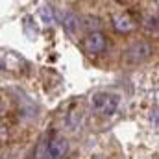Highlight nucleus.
Instances as JSON below:
<instances>
[{
    "label": "nucleus",
    "instance_id": "f257e3e1",
    "mask_svg": "<svg viewBox=\"0 0 159 159\" xmlns=\"http://www.w3.org/2000/svg\"><path fill=\"white\" fill-rule=\"evenodd\" d=\"M91 109L102 117H113L122 106V96L117 93H94L89 100Z\"/></svg>",
    "mask_w": 159,
    "mask_h": 159
},
{
    "label": "nucleus",
    "instance_id": "f03ea898",
    "mask_svg": "<svg viewBox=\"0 0 159 159\" xmlns=\"http://www.w3.org/2000/svg\"><path fill=\"white\" fill-rule=\"evenodd\" d=\"M69 154V139L56 133L50 137V141L44 146V157L46 159H65Z\"/></svg>",
    "mask_w": 159,
    "mask_h": 159
},
{
    "label": "nucleus",
    "instance_id": "7ed1b4c3",
    "mask_svg": "<svg viewBox=\"0 0 159 159\" xmlns=\"http://www.w3.org/2000/svg\"><path fill=\"white\" fill-rule=\"evenodd\" d=\"M152 54H154V46L148 41H135L128 46L124 57L128 63H141V61L148 59Z\"/></svg>",
    "mask_w": 159,
    "mask_h": 159
},
{
    "label": "nucleus",
    "instance_id": "20e7f679",
    "mask_svg": "<svg viewBox=\"0 0 159 159\" xmlns=\"http://www.w3.org/2000/svg\"><path fill=\"white\" fill-rule=\"evenodd\" d=\"M81 44H83V50L87 52V54H93V56H96V54H102L106 48H107V39H106V35H104V32H89L83 41H81Z\"/></svg>",
    "mask_w": 159,
    "mask_h": 159
},
{
    "label": "nucleus",
    "instance_id": "39448f33",
    "mask_svg": "<svg viewBox=\"0 0 159 159\" xmlns=\"http://www.w3.org/2000/svg\"><path fill=\"white\" fill-rule=\"evenodd\" d=\"M113 28L119 34H131L135 30V20L128 13H117L113 15Z\"/></svg>",
    "mask_w": 159,
    "mask_h": 159
},
{
    "label": "nucleus",
    "instance_id": "423d86ee",
    "mask_svg": "<svg viewBox=\"0 0 159 159\" xmlns=\"http://www.w3.org/2000/svg\"><path fill=\"white\" fill-rule=\"evenodd\" d=\"M61 22H63V26H65V30L69 34H76V30L80 26V19H78V15H74V13H65Z\"/></svg>",
    "mask_w": 159,
    "mask_h": 159
},
{
    "label": "nucleus",
    "instance_id": "0eeeda50",
    "mask_svg": "<svg viewBox=\"0 0 159 159\" xmlns=\"http://www.w3.org/2000/svg\"><path fill=\"white\" fill-rule=\"evenodd\" d=\"M146 30L148 32H157V17L156 15H148L146 17Z\"/></svg>",
    "mask_w": 159,
    "mask_h": 159
}]
</instances>
